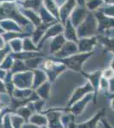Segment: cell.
Instances as JSON below:
<instances>
[{
	"instance_id": "3957f363",
	"label": "cell",
	"mask_w": 114,
	"mask_h": 128,
	"mask_svg": "<svg viewBox=\"0 0 114 128\" xmlns=\"http://www.w3.org/2000/svg\"><path fill=\"white\" fill-rule=\"evenodd\" d=\"M90 11L86 9L85 6H79V7L76 8V10H73L71 16V22L72 25L75 28H78L86 19Z\"/></svg>"
},
{
	"instance_id": "5bb4252c",
	"label": "cell",
	"mask_w": 114,
	"mask_h": 128,
	"mask_svg": "<svg viewBox=\"0 0 114 128\" xmlns=\"http://www.w3.org/2000/svg\"><path fill=\"white\" fill-rule=\"evenodd\" d=\"M112 68L114 70V60H113V62H112Z\"/></svg>"
},
{
	"instance_id": "9c48e42d",
	"label": "cell",
	"mask_w": 114,
	"mask_h": 128,
	"mask_svg": "<svg viewBox=\"0 0 114 128\" xmlns=\"http://www.w3.org/2000/svg\"><path fill=\"white\" fill-rule=\"evenodd\" d=\"M97 40L104 45L106 49L114 53V38H109L107 36L101 34L97 36Z\"/></svg>"
},
{
	"instance_id": "8992f818",
	"label": "cell",
	"mask_w": 114,
	"mask_h": 128,
	"mask_svg": "<svg viewBox=\"0 0 114 128\" xmlns=\"http://www.w3.org/2000/svg\"><path fill=\"white\" fill-rule=\"evenodd\" d=\"M77 4L78 3H77L76 0H67L66 2V4L61 9V16L62 20H67V18L70 15H72V13L73 12V9L76 7Z\"/></svg>"
},
{
	"instance_id": "6da1fadb",
	"label": "cell",
	"mask_w": 114,
	"mask_h": 128,
	"mask_svg": "<svg viewBox=\"0 0 114 128\" xmlns=\"http://www.w3.org/2000/svg\"><path fill=\"white\" fill-rule=\"evenodd\" d=\"M98 32V22L93 12H90L86 19L78 28V37L80 38H90Z\"/></svg>"
},
{
	"instance_id": "5b68a950",
	"label": "cell",
	"mask_w": 114,
	"mask_h": 128,
	"mask_svg": "<svg viewBox=\"0 0 114 128\" xmlns=\"http://www.w3.org/2000/svg\"><path fill=\"white\" fill-rule=\"evenodd\" d=\"M97 37H90V38H83L78 41V51L82 53L91 52V50L96 44Z\"/></svg>"
},
{
	"instance_id": "7a4b0ae2",
	"label": "cell",
	"mask_w": 114,
	"mask_h": 128,
	"mask_svg": "<svg viewBox=\"0 0 114 128\" xmlns=\"http://www.w3.org/2000/svg\"><path fill=\"white\" fill-rule=\"evenodd\" d=\"M93 13H94L97 22H98V32L102 34L107 30L114 28V18L108 17V16L104 15L101 8L96 11L93 12Z\"/></svg>"
},
{
	"instance_id": "8fae6325",
	"label": "cell",
	"mask_w": 114,
	"mask_h": 128,
	"mask_svg": "<svg viewBox=\"0 0 114 128\" xmlns=\"http://www.w3.org/2000/svg\"><path fill=\"white\" fill-rule=\"evenodd\" d=\"M104 73H107V74H103L105 78H111L113 75V71L112 69H107Z\"/></svg>"
},
{
	"instance_id": "7c38bea8",
	"label": "cell",
	"mask_w": 114,
	"mask_h": 128,
	"mask_svg": "<svg viewBox=\"0 0 114 128\" xmlns=\"http://www.w3.org/2000/svg\"><path fill=\"white\" fill-rule=\"evenodd\" d=\"M76 1L79 6H84L85 5V3H86L87 0H76Z\"/></svg>"
},
{
	"instance_id": "277c9868",
	"label": "cell",
	"mask_w": 114,
	"mask_h": 128,
	"mask_svg": "<svg viewBox=\"0 0 114 128\" xmlns=\"http://www.w3.org/2000/svg\"><path fill=\"white\" fill-rule=\"evenodd\" d=\"M91 55H93V52L82 53V54H80V55L74 56H72L69 59H66L65 61H64V62L72 69L80 70L83 62H84V61H86Z\"/></svg>"
},
{
	"instance_id": "52a82bcc",
	"label": "cell",
	"mask_w": 114,
	"mask_h": 128,
	"mask_svg": "<svg viewBox=\"0 0 114 128\" xmlns=\"http://www.w3.org/2000/svg\"><path fill=\"white\" fill-rule=\"evenodd\" d=\"M75 26L72 25L71 20H67V26H66V37L69 40H73L75 42H78V34L75 30Z\"/></svg>"
},
{
	"instance_id": "30bf717a",
	"label": "cell",
	"mask_w": 114,
	"mask_h": 128,
	"mask_svg": "<svg viewBox=\"0 0 114 128\" xmlns=\"http://www.w3.org/2000/svg\"><path fill=\"white\" fill-rule=\"evenodd\" d=\"M104 15L108 17L114 18V5L113 4H105L101 8Z\"/></svg>"
},
{
	"instance_id": "4fadbf2b",
	"label": "cell",
	"mask_w": 114,
	"mask_h": 128,
	"mask_svg": "<svg viewBox=\"0 0 114 128\" xmlns=\"http://www.w3.org/2000/svg\"><path fill=\"white\" fill-rule=\"evenodd\" d=\"M105 4H113L114 5V0H104Z\"/></svg>"
},
{
	"instance_id": "ba28073f",
	"label": "cell",
	"mask_w": 114,
	"mask_h": 128,
	"mask_svg": "<svg viewBox=\"0 0 114 128\" xmlns=\"http://www.w3.org/2000/svg\"><path fill=\"white\" fill-rule=\"evenodd\" d=\"M104 5V0H87L84 6L90 12H95L102 8Z\"/></svg>"
}]
</instances>
